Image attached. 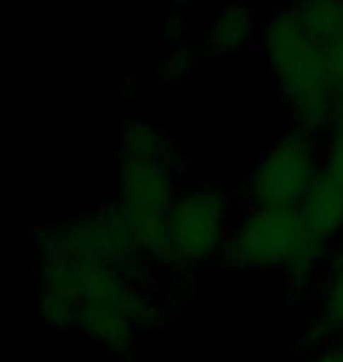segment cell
Instances as JSON below:
<instances>
[{
    "instance_id": "1",
    "label": "cell",
    "mask_w": 343,
    "mask_h": 362,
    "mask_svg": "<svg viewBox=\"0 0 343 362\" xmlns=\"http://www.w3.org/2000/svg\"><path fill=\"white\" fill-rule=\"evenodd\" d=\"M257 42L271 66L289 127L325 136L341 113L339 85L325 47L306 31L291 5L268 14Z\"/></svg>"
},
{
    "instance_id": "2",
    "label": "cell",
    "mask_w": 343,
    "mask_h": 362,
    "mask_svg": "<svg viewBox=\"0 0 343 362\" xmlns=\"http://www.w3.org/2000/svg\"><path fill=\"white\" fill-rule=\"evenodd\" d=\"M332 250L306 230L298 209H240L221 259L245 271H282L291 292L318 287Z\"/></svg>"
},
{
    "instance_id": "3",
    "label": "cell",
    "mask_w": 343,
    "mask_h": 362,
    "mask_svg": "<svg viewBox=\"0 0 343 362\" xmlns=\"http://www.w3.org/2000/svg\"><path fill=\"white\" fill-rule=\"evenodd\" d=\"M76 264L83 280L78 332L108 356L129 358L144 329H156L170 320L167 299L149 280H134L108 264Z\"/></svg>"
},
{
    "instance_id": "4",
    "label": "cell",
    "mask_w": 343,
    "mask_h": 362,
    "mask_svg": "<svg viewBox=\"0 0 343 362\" xmlns=\"http://www.w3.org/2000/svg\"><path fill=\"white\" fill-rule=\"evenodd\" d=\"M38 259H69L85 264H108L134 280H149L153 264L144 255L132 228L113 205L78 214L66 221L47 223L33 235Z\"/></svg>"
},
{
    "instance_id": "5",
    "label": "cell",
    "mask_w": 343,
    "mask_h": 362,
    "mask_svg": "<svg viewBox=\"0 0 343 362\" xmlns=\"http://www.w3.org/2000/svg\"><path fill=\"white\" fill-rule=\"evenodd\" d=\"M120 163V191L113 198L118 212L153 266H167V219L179 186V151L160 156L125 158Z\"/></svg>"
},
{
    "instance_id": "6",
    "label": "cell",
    "mask_w": 343,
    "mask_h": 362,
    "mask_svg": "<svg viewBox=\"0 0 343 362\" xmlns=\"http://www.w3.org/2000/svg\"><path fill=\"white\" fill-rule=\"evenodd\" d=\"M322 136L289 127L250 170L240 209H298L322 175Z\"/></svg>"
},
{
    "instance_id": "7",
    "label": "cell",
    "mask_w": 343,
    "mask_h": 362,
    "mask_svg": "<svg viewBox=\"0 0 343 362\" xmlns=\"http://www.w3.org/2000/svg\"><path fill=\"white\" fill-rule=\"evenodd\" d=\"M238 200L214 184L181 188L167 219V269L188 271L221 257Z\"/></svg>"
},
{
    "instance_id": "8",
    "label": "cell",
    "mask_w": 343,
    "mask_h": 362,
    "mask_svg": "<svg viewBox=\"0 0 343 362\" xmlns=\"http://www.w3.org/2000/svg\"><path fill=\"white\" fill-rule=\"evenodd\" d=\"M35 285H38L35 308L45 327L57 332H78V317L83 308L80 266L69 259H38Z\"/></svg>"
},
{
    "instance_id": "9",
    "label": "cell",
    "mask_w": 343,
    "mask_h": 362,
    "mask_svg": "<svg viewBox=\"0 0 343 362\" xmlns=\"http://www.w3.org/2000/svg\"><path fill=\"white\" fill-rule=\"evenodd\" d=\"M315 289V310L298 341L301 349L310 351L343 341V240L332 252Z\"/></svg>"
},
{
    "instance_id": "10",
    "label": "cell",
    "mask_w": 343,
    "mask_h": 362,
    "mask_svg": "<svg viewBox=\"0 0 343 362\" xmlns=\"http://www.w3.org/2000/svg\"><path fill=\"white\" fill-rule=\"evenodd\" d=\"M298 214L306 230L334 252L343 240V184L322 172L298 207Z\"/></svg>"
},
{
    "instance_id": "11",
    "label": "cell",
    "mask_w": 343,
    "mask_h": 362,
    "mask_svg": "<svg viewBox=\"0 0 343 362\" xmlns=\"http://www.w3.org/2000/svg\"><path fill=\"white\" fill-rule=\"evenodd\" d=\"M261 17L259 12L250 5L233 3L211 14L205 31H202L200 49L202 54L209 57H226L238 49L247 47L250 42L259 40L261 31Z\"/></svg>"
},
{
    "instance_id": "12",
    "label": "cell",
    "mask_w": 343,
    "mask_h": 362,
    "mask_svg": "<svg viewBox=\"0 0 343 362\" xmlns=\"http://www.w3.org/2000/svg\"><path fill=\"white\" fill-rule=\"evenodd\" d=\"M170 148H174V141L156 125V122L134 120V122H127L125 129H122L118 160H125V158L160 156Z\"/></svg>"
},
{
    "instance_id": "13",
    "label": "cell",
    "mask_w": 343,
    "mask_h": 362,
    "mask_svg": "<svg viewBox=\"0 0 343 362\" xmlns=\"http://www.w3.org/2000/svg\"><path fill=\"white\" fill-rule=\"evenodd\" d=\"M202 49L200 45H195L193 40H177V42H170V49H167V57L160 66V78L163 81H177V78H184L188 76L191 71L198 66L200 62Z\"/></svg>"
},
{
    "instance_id": "14",
    "label": "cell",
    "mask_w": 343,
    "mask_h": 362,
    "mask_svg": "<svg viewBox=\"0 0 343 362\" xmlns=\"http://www.w3.org/2000/svg\"><path fill=\"white\" fill-rule=\"evenodd\" d=\"M322 165L325 175L343 184V111L337 115L322 136Z\"/></svg>"
},
{
    "instance_id": "15",
    "label": "cell",
    "mask_w": 343,
    "mask_h": 362,
    "mask_svg": "<svg viewBox=\"0 0 343 362\" xmlns=\"http://www.w3.org/2000/svg\"><path fill=\"white\" fill-rule=\"evenodd\" d=\"M306 362H343V341L322 346V349L313 351V356Z\"/></svg>"
},
{
    "instance_id": "16",
    "label": "cell",
    "mask_w": 343,
    "mask_h": 362,
    "mask_svg": "<svg viewBox=\"0 0 343 362\" xmlns=\"http://www.w3.org/2000/svg\"><path fill=\"white\" fill-rule=\"evenodd\" d=\"M339 94H341V111H343V88L339 90Z\"/></svg>"
}]
</instances>
